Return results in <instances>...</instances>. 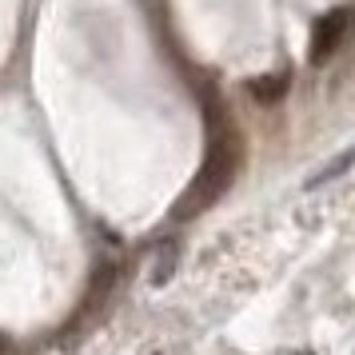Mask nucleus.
I'll use <instances>...</instances> for the list:
<instances>
[{
	"label": "nucleus",
	"mask_w": 355,
	"mask_h": 355,
	"mask_svg": "<svg viewBox=\"0 0 355 355\" xmlns=\"http://www.w3.org/2000/svg\"><path fill=\"white\" fill-rule=\"evenodd\" d=\"M347 168H352V152H339L336 160H331V168H323V172H315V176L307 180V188H320V184H327V180L343 176Z\"/></svg>",
	"instance_id": "obj_5"
},
{
	"label": "nucleus",
	"mask_w": 355,
	"mask_h": 355,
	"mask_svg": "<svg viewBox=\"0 0 355 355\" xmlns=\"http://www.w3.org/2000/svg\"><path fill=\"white\" fill-rule=\"evenodd\" d=\"M343 33H347V8L327 12V17L315 24V33H311V60H315V64H320V60H327V56L339 49Z\"/></svg>",
	"instance_id": "obj_2"
},
{
	"label": "nucleus",
	"mask_w": 355,
	"mask_h": 355,
	"mask_svg": "<svg viewBox=\"0 0 355 355\" xmlns=\"http://www.w3.org/2000/svg\"><path fill=\"white\" fill-rule=\"evenodd\" d=\"M176 256H180L176 240H164L160 248H156V263H152V284H164V279H172V272H176Z\"/></svg>",
	"instance_id": "obj_4"
},
{
	"label": "nucleus",
	"mask_w": 355,
	"mask_h": 355,
	"mask_svg": "<svg viewBox=\"0 0 355 355\" xmlns=\"http://www.w3.org/2000/svg\"><path fill=\"white\" fill-rule=\"evenodd\" d=\"M288 84H291L288 72H279V76H259V80H248V92H252L259 104H279V100L288 96Z\"/></svg>",
	"instance_id": "obj_3"
},
{
	"label": "nucleus",
	"mask_w": 355,
	"mask_h": 355,
	"mask_svg": "<svg viewBox=\"0 0 355 355\" xmlns=\"http://www.w3.org/2000/svg\"><path fill=\"white\" fill-rule=\"evenodd\" d=\"M236 160H240V148H236L232 120H224L220 108L208 104V152H204V168L188 184V192L180 196V204L172 208V216L176 220H188L196 211H204L208 204H216L227 192L232 176H236Z\"/></svg>",
	"instance_id": "obj_1"
}]
</instances>
